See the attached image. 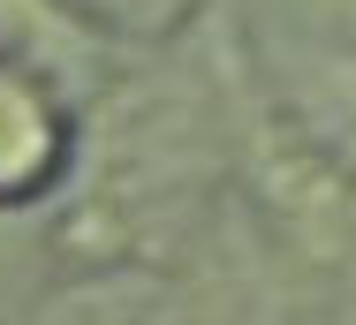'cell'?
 Masks as SVG:
<instances>
[{"label":"cell","mask_w":356,"mask_h":325,"mask_svg":"<svg viewBox=\"0 0 356 325\" xmlns=\"http://www.w3.org/2000/svg\"><path fill=\"white\" fill-rule=\"evenodd\" d=\"M38 159H46V114L23 83L0 76V190H15Z\"/></svg>","instance_id":"cell-1"}]
</instances>
